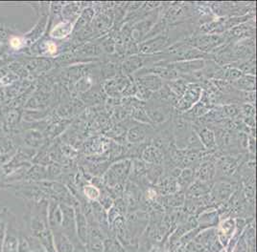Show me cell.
Instances as JSON below:
<instances>
[{
	"label": "cell",
	"mask_w": 257,
	"mask_h": 252,
	"mask_svg": "<svg viewBox=\"0 0 257 252\" xmlns=\"http://www.w3.org/2000/svg\"><path fill=\"white\" fill-rule=\"evenodd\" d=\"M219 212L213 208H208L198 217V224L202 228H209L219 222Z\"/></svg>",
	"instance_id": "e0dca14e"
},
{
	"label": "cell",
	"mask_w": 257,
	"mask_h": 252,
	"mask_svg": "<svg viewBox=\"0 0 257 252\" xmlns=\"http://www.w3.org/2000/svg\"><path fill=\"white\" fill-rule=\"evenodd\" d=\"M172 43L170 38L168 36L166 31L163 32L161 34L152 38L150 40H144L138 44L139 54H158L164 52Z\"/></svg>",
	"instance_id": "5b68a950"
},
{
	"label": "cell",
	"mask_w": 257,
	"mask_h": 252,
	"mask_svg": "<svg viewBox=\"0 0 257 252\" xmlns=\"http://www.w3.org/2000/svg\"><path fill=\"white\" fill-rule=\"evenodd\" d=\"M237 191V184L225 178L220 180L219 182L213 184V186L209 193L215 204H225L232 195Z\"/></svg>",
	"instance_id": "8992f818"
},
{
	"label": "cell",
	"mask_w": 257,
	"mask_h": 252,
	"mask_svg": "<svg viewBox=\"0 0 257 252\" xmlns=\"http://www.w3.org/2000/svg\"><path fill=\"white\" fill-rule=\"evenodd\" d=\"M196 180L195 178V168H183L177 178V182L179 184L180 190L184 192L191 186L193 182Z\"/></svg>",
	"instance_id": "d6986e66"
},
{
	"label": "cell",
	"mask_w": 257,
	"mask_h": 252,
	"mask_svg": "<svg viewBox=\"0 0 257 252\" xmlns=\"http://www.w3.org/2000/svg\"><path fill=\"white\" fill-rule=\"evenodd\" d=\"M172 133L175 144L179 149H186L192 134V122H188L181 113L176 112L171 118Z\"/></svg>",
	"instance_id": "7a4b0ae2"
},
{
	"label": "cell",
	"mask_w": 257,
	"mask_h": 252,
	"mask_svg": "<svg viewBox=\"0 0 257 252\" xmlns=\"http://www.w3.org/2000/svg\"><path fill=\"white\" fill-rule=\"evenodd\" d=\"M59 244V250L60 252H74V246L71 241L65 237V236H60V240L58 242Z\"/></svg>",
	"instance_id": "603a6c76"
},
{
	"label": "cell",
	"mask_w": 257,
	"mask_h": 252,
	"mask_svg": "<svg viewBox=\"0 0 257 252\" xmlns=\"http://www.w3.org/2000/svg\"><path fill=\"white\" fill-rule=\"evenodd\" d=\"M202 96H203L202 84H187L183 94L179 98L174 108L176 112L183 114L188 110H190L194 105L197 104L201 100Z\"/></svg>",
	"instance_id": "277c9868"
},
{
	"label": "cell",
	"mask_w": 257,
	"mask_h": 252,
	"mask_svg": "<svg viewBox=\"0 0 257 252\" xmlns=\"http://www.w3.org/2000/svg\"><path fill=\"white\" fill-rule=\"evenodd\" d=\"M130 82V76L123 74H119L116 76L107 80L103 85V91L108 94L110 98H116L119 96H122L126 86Z\"/></svg>",
	"instance_id": "52a82bcc"
},
{
	"label": "cell",
	"mask_w": 257,
	"mask_h": 252,
	"mask_svg": "<svg viewBox=\"0 0 257 252\" xmlns=\"http://www.w3.org/2000/svg\"><path fill=\"white\" fill-rule=\"evenodd\" d=\"M83 193H84L85 198L89 202H98L99 198H100V195H101L100 189L96 188L95 186L91 184L90 182H87L83 186Z\"/></svg>",
	"instance_id": "7402d4cb"
},
{
	"label": "cell",
	"mask_w": 257,
	"mask_h": 252,
	"mask_svg": "<svg viewBox=\"0 0 257 252\" xmlns=\"http://www.w3.org/2000/svg\"><path fill=\"white\" fill-rule=\"evenodd\" d=\"M193 47L205 54H210L220 46L226 43V38L224 34H193L186 40Z\"/></svg>",
	"instance_id": "3957f363"
},
{
	"label": "cell",
	"mask_w": 257,
	"mask_h": 252,
	"mask_svg": "<svg viewBox=\"0 0 257 252\" xmlns=\"http://www.w3.org/2000/svg\"><path fill=\"white\" fill-rule=\"evenodd\" d=\"M47 51L50 54H55L57 52V45L54 42H50L47 43Z\"/></svg>",
	"instance_id": "cb8c5ba5"
},
{
	"label": "cell",
	"mask_w": 257,
	"mask_h": 252,
	"mask_svg": "<svg viewBox=\"0 0 257 252\" xmlns=\"http://www.w3.org/2000/svg\"><path fill=\"white\" fill-rule=\"evenodd\" d=\"M167 64L181 76H184V74H191L203 71L205 65V60L178 62L167 63Z\"/></svg>",
	"instance_id": "30bf717a"
},
{
	"label": "cell",
	"mask_w": 257,
	"mask_h": 252,
	"mask_svg": "<svg viewBox=\"0 0 257 252\" xmlns=\"http://www.w3.org/2000/svg\"><path fill=\"white\" fill-rule=\"evenodd\" d=\"M150 126L140 122H136L134 126H131L126 135L128 144H140L147 140L148 138L151 136V132L153 130Z\"/></svg>",
	"instance_id": "9c48e42d"
},
{
	"label": "cell",
	"mask_w": 257,
	"mask_h": 252,
	"mask_svg": "<svg viewBox=\"0 0 257 252\" xmlns=\"http://www.w3.org/2000/svg\"></svg>",
	"instance_id": "484cf974"
},
{
	"label": "cell",
	"mask_w": 257,
	"mask_h": 252,
	"mask_svg": "<svg viewBox=\"0 0 257 252\" xmlns=\"http://www.w3.org/2000/svg\"><path fill=\"white\" fill-rule=\"evenodd\" d=\"M236 232V220L233 217L221 219L217 224V237L221 244L226 248Z\"/></svg>",
	"instance_id": "ba28073f"
},
{
	"label": "cell",
	"mask_w": 257,
	"mask_h": 252,
	"mask_svg": "<svg viewBox=\"0 0 257 252\" xmlns=\"http://www.w3.org/2000/svg\"><path fill=\"white\" fill-rule=\"evenodd\" d=\"M74 29V24L70 20H64L58 23L51 31V36L57 40H63L68 36Z\"/></svg>",
	"instance_id": "ffe728a7"
},
{
	"label": "cell",
	"mask_w": 257,
	"mask_h": 252,
	"mask_svg": "<svg viewBox=\"0 0 257 252\" xmlns=\"http://www.w3.org/2000/svg\"><path fill=\"white\" fill-rule=\"evenodd\" d=\"M213 186L212 182H203L199 180H195L192 184L187 188V196L189 197H203L210 193Z\"/></svg>",
	"instance_id": "9a60e30c"
},
{
	"label": "cell",
	"mask_w": 257,
	"mask_h": 252,
	"mask_svg": "<svg viewBox=\"0 0 257 252\" xmlns=\"http://www.w3.org/2000/svg\"><path fill=\"white\" fill-rule=\"evenodd\" d=\"M75 217L78 239L83 244L86 246V242L88 240V222L86 216L83 213V211L79 208V211L75 214Z\"/></svg>",
	"instance_id": "2e32d148"
},
{
	"label": "cell",
	"mask_w": 257,
	"mask_h": 252,
	"mask_svg": "<svg viewBox=\"0 0 257 252\" xmlns=\"http://www.w3.org/2000/svg\"><path fill=\"white\" fill-rule=\"evenodd\" d=\"M184 202H185L184 192L179 191L175 194L162 196L161 204L165 206L166 208H181L184 204Z\"/></svg>",
	"instance_id": "44dd1931"
},
{
	"label": "cell",
	"mask_w": 257,
	"mask_h": 252,
	"mask_svg": "<svg viewBox=\"0 0 257 252\" xmlns=\"http://www.w3.org/2000/svg\"><path fill=\"white\" fill-rule=\"evenodd\" d=\"M216 160L204 158V162L195 169V178L203 182H212L216 177Z\"/></svg>",
	"instance_id": "4fadbf2b"
},
{
	"label": "cell",
	"mask_w": 257,
	"mask_h": 252,
	"mask_svg": "<svg viewBox=\"0 0 257 252\" xmlns=\"http://www.w3.org/2000/svg\"><path fill=\"white\" fill-rule=\"evenodd\" d=\"M132 170V160L123 158L112 162L103 175V180L107 188L125 186Z\"/></svg>",
	"instance_id": "6da1fadb"
},
{
	"label": "cell",
	"mask_w": 257,
	"mask_h": 252,
	"mask_svg": "<svg viewBox=\"0 0 257 252\" xmlns=\"http://www.w3.org/2000/svg\"><path fill=\"white\" fill-rule=\"evenodd\" d=\"M11 45L14 48H19V47H21V45H22L21 40L18 38H13V40H11Z\"/></svg>",
	"instance_id": "d4e9b609"
},
{
	"label": "cell",
	"mask_w": 257,
	"mask_h": 252,
	"mask_svg": "<svg viewBox=\"0 0 257 252\" xmlns=\"http://www.w3.org/2000/svg\"><path fill=\"white\" fill-rule=\"evenodd\" d=\"M231 86L239 92H254L255 91V76L243 74L240 78L231 82Z\"/></svg>",
	"instance_id": "ac0fdd59"
},
{
	"label": "cell",
	"mask_w": 257,
	"mask_h": 252,
	"mask_svg": "<svg viewBox=\"0 0 257 252\" xmlns=\"http://www.w3.org/2000/svg\"><path fill=\"white\" fill-rule=\"evenodd\" d=\"M145 164H157V166H163L165 164L166 154L160 147L156 146L154 144H149L145 147L143 150L141 158Z\"/></svg>",
	"instance_id": "8fae6325"
},
{
	"label": "cell",
	"mask_w": 257,
	"mask_h": 252,
	"mask_svg": "<svg viewBox=\"0 0 257 252\" xmlns=\"http://www.w3.org/2000/svg\"><path fill=\"white\" fill-rule=\"evenodd\" d=\"M136 84H139L141 87L150 91L151 93H156L160 91L164 85V82L154 74H145L138 78H133Z\"/></svg>",
	"instance_id": "5bb4252c"
},
{
	"label": "cell",
	"mask_w": 257,
	"mask_h": 252,
	"mask_svg": "<svg viewBox=\"0 0 257 252\" xmlns=\"http://www.w3.org/2000/svg\"><path fill=\"white\" fill-rule=\"evenodd\" d=\"M193 130L200 138L202 144L204 146L205 150H213L217 146L215 132L209 127L205 126H198L192 124Z\"/></svg>",
	"instance_id": "7c38bea8"
}]
</instances>
